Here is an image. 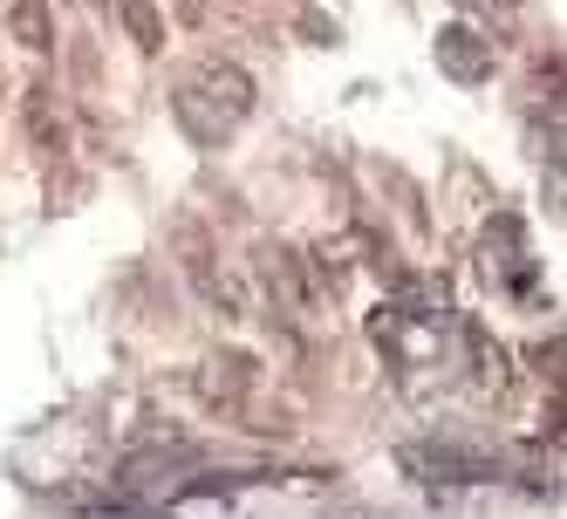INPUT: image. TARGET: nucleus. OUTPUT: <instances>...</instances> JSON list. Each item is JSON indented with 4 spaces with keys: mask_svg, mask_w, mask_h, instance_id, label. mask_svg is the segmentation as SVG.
Wrapping results in <instances>:
<instances>
[{
    "mask_svg": "<svg viewBox=\"0 0 567 519\" xmlns=\"http://www.w3.org/2000/svg\"><path fill=\"white\" fill-rule=\"evenodd\" d=\"M465 349H472V383H478V390H499V383H506V349L485 335L478 322H465Z\"/></svg>",
    "mask_w": 567,
    "mask_h": 519,
    "instance_id": "6e6552de",
    "label": "nucleus"
},
{
    "mask_svg": "<svg viewBox=\"0 0 567 519\" xmlns=\"http://www.w3.org/2000/svg\"><path fill=\"white\" fill-rule=\"evenodd\" d=\"M21 116H28L34 150H49V157L69 150V124H62V110H55V90H49V83H34V90L21 96Z\"/></svg>",
    "mask_w": 567,
    "mask_h": 519,
    "instance_id": "20e7f679",
    "label": "nucleus"
},
{
    "mask_svg": "<svg viewBox=\"0 0 567 519\" xmlns=\"http://www.w3.org/2000/svg\"><path fill=\"white\" fill-rule=\"evenodd\" d=\"M437 69L452 75V83H485V75H493V42H478L472 28H444L437 34Z\"/></svg>",
    "mask_w": 567,
    "mask_h": 519,
    "instance_id": "f03ea898",
    "label": "nucleus"
},
{
    "mask_svg": "<svg viewBox=\"0 0 567 519\" xmlns=\"http://www.w3.org/2000/svg\"><path fill=\"white\" fill-rule=\"evenodd\" d=\"M247 383H254V363H247L239 349L206 355V363H198V396H206V404H239V396H247Z\"/></svg>",
    "mask_w": 567,
    "mask_h": 519,
    "instance_id": "7ed1b4c3",
    "label": "nucleus"
},
{
    "mask_svg": "<svg viewBox=\"0 0 567 519\" xmlns=\"http://www.w3.org/2000/svg\"><path fill=\"white\" fill-rule=\"evenodd\" d=\"M267 288L280 294V308H288V314H308V308H315L308 260H301V253H288V247H267Z\"/></svg>",
    "mask_w": 567,
    "mask_h": 519,
    "instance_id": "39448f33",
    "label": "nucleus"
},
{
    "mask_svg": "<svg viewBox=\"0 0 567 519\" xmlns=\"http://www.w3.org/2000/svg\"><path fill=\"white\" fill-rule=\"evenodd\" d=\"M8 34H14L21 49L49 55V49H55V14L42 8V0H14V8H8Z\"/></svg>",
    "mask_w": 567,
    "mask_h": 519,
    "instance_id": "0eeeda50",
    "label": "nucleus"
},
{
    "mask_svg": "<svg viewBox=\"0 0 567 519\" xmlns=\"http://www.w3.org/2000/svg\"><path fill=\"white\" fill-rule=\"evenodd\" d=\"M178 124H185V131H192L198 144H219V137L233 131L219 110H206V103H198V90H178Z\"/></svg>",
    "mask_w": 567,
    "mask_h": 519,
    "instance_id": "1a4fd4ad",
    "label": "nucleus"
},
{
    "mask_svg": "<svg viewBox=\"0 0 567 519\" xmlns=\"http://www.w3.org/2000/svg\"><path fill=\"white\" fill-rule=\"evenodd\" d=\"M411 471H431V478H452V486H472V478H493V465L472 458V451H403Z\"/></svg>",
    "mask_w": 567,
    "mask_h": 519,
    "instance_id": "423d86ee",
    "label": "nucleus"
},
{
    "mask_svg": "<svg viewBox=\"0 0 567 519\" xmlns=\"http://www.w3.org/2000/svg\"><path fill=\"white\" fill-rule=\"evenodd\" d=\"M458 8H472V0H458Z\"/></svg>",
    "mask_w": 567,
    "mask_h": 519,
    "instance_id": "9b49d317",
    "label": "nucleus"
},
{
    "mask_svg": "<svg viewBox=\"0 0 567 519\" xmlns=\"http://www.w3.org/2000/svg\"><path fill=\"white\" fill-rule=\"evenodd\" d=\"M124 28H131V42H137V49H151V55L165 49V14H157L151 0H124Z\"/></svg>",
    "mask_w": 567,
    "mask_h": 519,
    "instance_id": "9d476101",
    "label": "nucleus"
},
{
    "mask_svg": "<svg viewBox=\"0 0 567 519\" xmlns=\"http://www.w3.org/2000/svg\"><path fill=\"white\" fill-rule=\"evenodd\" d=\"M192 90H198V103H213V110L226 116V124H239V116L254 110V75L239 69V62H206Z\"/></svg>",
    "mask_w": 567,
    "mask_h": 519,
    "instance_id": "f257e3e1",
    "label": "nucleus"
}]
</instances>
